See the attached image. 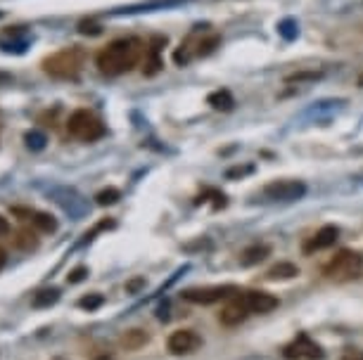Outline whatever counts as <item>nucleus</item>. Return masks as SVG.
<instances>
[{"label":"nucleus","mask_w":363,"mask_h":360,"mask_svg":"<svg viewBox=\"0 0 363 360\" xmlns=\"http://www.w3.org/2000/svg\"><path fill=\"white\" fill-rule=\"evenodd\" d=\"M148 45L140 38H117L97 53V69L105 76H121L128 74L133 66L145 60Z\"/></svg>","instance_id":"f257e3e1"},{"label":"nucleus","mask_w":363,"mask_h":360,"mask_svg":"<svg viewBox=\"0 0 363 360\" xmlns=\"http://www.w3.org/2000/svg\"><path fill=\"white\" fill-rule=\"evenodd\" d=\"M84 64H86V53L81 48H76V45L74 48L57 50V53H53L50 57L40 62L45 74L60 81H74L81 74Z\"/></svg>","instance_id":"f03ea898"},{"label":"nucleus","mask_w":363,"mask_h":360,"mask_svg":"<svg viewBox=\"0 0 363 360\" xmlns=\"http://www.w3.org/2000/svg\"><path fill=\"white\" fill-rule=\"evenodd\" d=\"M323 275L333 282H351L363 275V256L359 251L342 249L325 263Z\"/></svg>","instance_id":"7ed1b4c3"},{"label":"nucleus","mask_w":363,"mask_h":360,"mask_svg":"<svg viewBox=\"0 0 363 360\" xmlns=\"http://www.w3.org/2000/svg\"><path fill=\"white\" fill-rule=\"evenodd\" d=\"M67 133L81 142H95L105 136L107 128L100 121V116H95L91 110H76L67 119Z\"/></svg>","instance_id":"20e7f679"},{"label":"nucleus","mask_w":363,"mask_h":360,"mask_svg":"<svg viewBox=\"0 0 363 360\" xmlns=\"http://www.w3.org/2000/svg\"><path fill=\"white\" fill-rule=\"evenodd\" d=\"M235 294H240V290L235 285H214V287H193V290H185L180 296L190 303H197V306H211V303L231 299Z\"/></svg>","instance_id":"39448f33"},{"label":"nucleus","mask_w":363,"mask_h":360,"mask_svg":"<svg viewBox=\"0 0 363 360\" xmlns=\"http://www.w3.org/2000/svg\"><path fill=\"white\" fill-rule=\"evenodd\" d=\"M264 194L271 202H297L307 194V185L302 180H273L264 188Z\"/></svg>","instance_id":"423d86ee"},{"label":"nucleus","mask_w":363,"mask_h":360,"mask_svg":"<svg viewBox=\"0 0 363 360\" xmlns=\"http://www.w3.org/2000/svg\"><path fill=\"white\" fill-rule=\"evenodd\" d=\"M283 358L285 360H320L323 358V348L309 337V334H297L294 342H290L283 348Z\"/></svg>","instance_id":"0eeeda50"},{"label":"nucleus","mask_w":363,"mask_h":360,"mask_svg":"<svg viewBox=\"0 0 363 360\" xmlns=\"http://www.w3.org/2000/svg\"><path fill=\"white\" fill-rule=\"evenodd\" d=\"M167 346L174 356H185V353H193L202 346V339L195 330H176L169 337Z\"/></svg>","instance_id":"6e6552de"},{"label":"nucleus","mask_w":363,"mask_h":360,"mask_svg":"<svg viewBox=\"0 0 363 360\" xmlns=\"http://www.w3.org/2000/svg\"><path fill=\"white\" fill-rule=\"evenodd\" d=\"M247 316H252L250 308L245 306L242 296H235V299L228 301L224 306V311L219 313V320H221V325H226V327H237L240 322L247 320Z\"/></svg>","instance_id":"1a4fd4ad"},{"label":"nucleus","mask_w":363,"mask_h":360,"mask_svg":"<svg viewBox=\"0 0 363 360\" xmlns=\"http://www.w3.org/2000/svg\"><path fill=\"white\" fill-rule=\"evenodd\" d=\"M337 237H340V230H337L335 225H323L314 237H309L304 242V254H314V251L328 249V246L335 244Z\"/></svg>","instance_id":"9d476101"},{"label":"nucleus","mask_w":363,"mask_h":360,"mask_svg":"<svg viewBox=\"0 0 363 360\" xmlns=\"http://www.w3.org/2000/svg\"><path fill=\"white\" fill-rule=\"evenodd\" d=\"M242 301L250 308V313H271L273 308H278V299L268 292H245Z\"/></svg>","instance_id":"9b49d317"},{"label":"nucleus","mask_w":363,"mask_h":360,"mask_svg":"<svg viewBox=\"0 0 363 360\" xmlns=\"http://www.w3.org/2000/svg\"><path fill=\"white\" fill-rule=\"evenodd\" d=\"M14 214H22L34 223V228H38L40 233H55L57 230V220L55 216L45 214V211H24V209H14Z\"/></svg>","instance_id":"f8f14e48"},{"label":"nucleus","mask_w":363,"mask_h":360,"mask_svg":"<svg viewBox=\"0 0 363 360\" xmlns=\"http://www.w3.org/2000/svg\"><path fill=\"white\" fill-rule=\"evenodd\" d=\"M268 256H271V246L268 244H252L240 254V266L242 268H250V266H257V263H261V261H266Z\"/></svg>","instance_id":"ddd939ff"},{"label":"nucleus","mask_w":363,"mask_h":360,"mask_svg":"<svg viewBox=\"0 0 363 360\" xmlns=\"http://www.w3.org/2000/svg\"><path fill=\"white\" fill-rule=\"evenodd\" d=\"M159 45H164V38H154L152 45H148L145 50V62H143V71L148 76L157 74L162 69V60H159Z\"/></svg>","instance_id":"4468645a"},{"label":"nucleus","mask_w":363,"mask_h":360,"mask_svg":"<svg viewBox=\"0 0 363 360\" xmlns=\"http://www.w3.org/2000/svg\"><path fill=\"white\" fill-rule=\"evenodd\" d=\"M207 102H209L211 110H216V112H231L233 107H235V97H233L231 90H226V88L214 90L207 97Z\"/></svg>","instance_id":"2eb2a0df"},{"label":"nucleus","mask_w":363,"mask_h":360,"mask_svg":"<svg viewBox=\"0 0 363 360\" xmlns=\"http://www.w3.org/2000/svg\"><path fill=\"white\" fill-rule=\"evenodd\" d=\"M148 342H150V334L145 330H128L121 337V346L126 348V351H138V348H143Z\"/></svg>","instance_id":"dca6fc26"},{"label":"nucleus","mask_w":363,"mask_h":360,"mask_svg":"<svg viewBox=\"0 0 363 360\" xmlns=\"http://www.w3.org/2000/svg\"><path fill=\"white\" fill-rule=\"evenodd\" d=\"M297 275H299V268L294 263H290V261H280V263H276L266 272L268 280H292Z\"/></svg>","instance_id":"f3484780"},{"label":"nucleus","mask_w":363,"mask_h":360,"mask_svg":"<svg viewBox=\"0 0 363 360\" xmlns=\"http://www.w3.org/2000/svg\"><path fill=\"white\" fill-rule=\"evenodd\" d=\"M221 45V36L219 34H202L200 40H197V57H207V55H211L216 48Z\"/></svg>","instance_id":"a211bd4d"},{"label":"nucleus","mask_w":363,"mask_h":360,"mask_svg":"<svg viewBox=\"0 0 363 360\" xmlns=\"http://www.w3.org/2000/svg\"><path fill=\"white\" fill-rule=\"evenodd\" d=\"M57 299H60V290H55V287H50V290H40L34 294V306L36 308H48L53 306V303H57Z\"/></svg>","instance_id":"6ab92c4d"},{"label":"nucleus","mask_w":363,"mask_h":360,"mask_svg":"<svg viewBox=\"0 0 363 360\" xmlns=\"http://www.w3.org/2000/svg\"><path fill=\"white\" fill-rule=\"evenodd\" d=\"M119 199H121V192H119L117 188H105L95 194V202L100 204V207H112V204H117Z\"/></svg>","instance_id":"aec40b11"},{"label":"nucleus","mask_w":363,"mask_h":360,"mask_svg":"<svg viewBox=\"0 0 363 360\" xmlns=\"http://www.w3.org/2000/svg\"><path fill=\"white\" fill-rule=\"evenodd\" d=\"M45 136L43 133H38V131H29L27 133V145H29V150H43L45 147Z\"/></svg>","instance_id":"412c9836"},{"label":"nucleus","mask_w":363,"mask_h":360,"mask_svg":"<svg viewBox=\"0 0 363 360\" xmlns=\"http://www.w3.org/2000/svg\"><path fill=\"white\" fill-rule=\"evenodd\" d=\"M102 303H105V296L102 294H88L79 301V306L86 308V311H95V308H100Z\"/></svg>","instance_id":"4be33fe9"},{"label":"nucleus","mask_w":363,"mask_h":360,"mask_svg":"<svg viewBox=\"0 0 363 360\" xmlns=\"http://www.w3.org/2000/svg\"><path fill=\"white\" fill-rule=\"evenodd\" d=\"M17 244L22 246V249H36V244H38V240H36L34 233H29V230H22V233L17 235Z\"/></svg>","instance_id":"5701e85b"},{"label":"nucleus","mask_w":363,"mask_h":360,"mask_svg":"<svg viewBox=\"0 0 363 360\" xmlns=\"http://www.w3.org/2000/svg\"><path fill=\"white\" fill-rule=\"evenodd\" d=\"M86 275H88V268H86V266H79V268H74L69 275H67V280H69L71 285H76V282H81Z\"/></svg>","instance_id":"b1692460"},{"label":"nucleus","mask_w":363,"mask_h":360,"mask_svg":"<svg viewBox=\"0 0 363 360\" xmlns=\"http://www.w3.org/2000/svg\"><path fill=\"white\" fill-rule=\"evenodd\" d=\"M145 287V277H133L131 282H126V292L128 294H136L138 290H143Z\"/></svg>","instance_id":"393cba45"},{"label":"nucleus","mask_w":363,"mask_h":360,"mask_svg":"<svg viewBox=\"0 0 363 360\" xmlns=\"http://www.w3.org/2000/svg\"><path fill=\"white\" fill-rule=\"evenodd\" d=\"M81 34H100V29L93 22H81Z\"/></svg>","instance_id":"a878e982"},{"label":"nucleus","mask_w":363,"mask_h":360,"mask_svg":"<svg viewBox=\"0 0 363 360\" xmlns=\"http://www.w3.org/2000/svg\"><path fill=\"white\" fill-rule=\"evenodd\" d=\"M342 360H363V353L361 351H347Z\"/></svg>","instance_id":"bb28decb"},{"label":"nucleus","mask_w":363,"mask_h":360,"mask_svg":"<svg viewBox=\"0 0 363 360\" xmlns=\"http://www.w3.org/2000/svg\"><path fill=\"white\" fill-rule=\"evenodd\" d=\"M10 233V223H8V218H3L0 216V237H5V235Z\"/></svg>","instance_id":"cd10ccee"},{"label":"nucleus","mask_w":363,"mask_h":360,"mask_svg":"<svg viewBox=\"0 0 363 360\" xmlns=\"http://www.w3.org/2000/svg\"><path fill=\"white\" fill-rule=\"evenodd\" d=\"M10 81H12V76H10V74H3V71H0V86H8Z\"/></svg>","instance_id":"c85d7f7f"},{"label":"nucleus","mask_w":363,"mask_h":360,"mask_svg":"<svg viewBox=\"0 0 363 360\" xmlns=\"http://www.w3.org/2000/svg\"><path fill=\"white\" fill-rule=\"evenodd\" d=\"M3 266H5V251L0 249V268H3Z\"/></svg>","instance_id":"c756f323"},{"label":"nucleus","mask_w":363,"mask_h":360,"mask_svg":"<svg viewBox=\"0 0 363 360\" xmlns=\"http://www.w3.org/2000/svg\"><path fill=\"white\" fill-rule=\"evenodd\" d=\"M359 86H361V88H363V76H361V81H359Z\"/></svg>","instance_id":"7c9ffc66"},{"label":"nucleus","mask_w":363,"mask_h":360,"mask_svg":"<svg viewBox=\"0 0 363 360\" xmlns=\"http://www.w3.org/2000/svg\"><path fill=\"white\" fill-rule=\"evenodd\" d=\"M57 360H60V358H57Z\"/></svg>","instance_id":"2f4dec72"}]
</instances>
